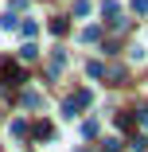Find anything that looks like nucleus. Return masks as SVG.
Masks as SVG:
<instances>
[{
  "mask_svg": "<svg viewBox=\"0 0 148 152\" xmlns=\"http://www.w3.org/2000/svg\"><path fill=\"white\" fill-rule=\"evenodd\" d=\"M90 102H94V94H90V90H78L74 98H66V102H63V117H78Z\"/></svg>",
  "mask_w": 148,
  "mask_h": 152,
  "instance_id": "f257e3e1",
  "label": "nucleus"
},
{
  "mask_svg": "<svg viewBox=\"0 0 148 152\" xmlns=\"http://www.w3.org/2000/svg\"><path fill=\"white\" fill-rule=\"evenodd\" d=\"M63 66H66V51H63V47H55V51H51V78L63 74Z\"/></svg>",
  "mask_w": 148,
  "mask_h": 152,
  "instance_id": "f03ea898",
  "label": "nucleus"
},
{
  "mask_svg": "<svg viewBox=\"0 0 148 152\" xmlns=\"http://www.w3.org/2000/svg\"><path fill=\"white\" fill-rule=\"evenodd\" d=\"M20 102H23V109H39V105H43V94H39V90H23Z\"/></svg>",
  "mask_w": 148,
  "mask_h": 152,
  "instance_id": "7ed1b4c3",
  "label": "nucleus"
},
{
  "mask_svg": "<svg viewBox=\"0 0 148 152\" xmlns=\"http://www.w3.org/2000/svg\"><path fill=\"white\" fill-rule=\"evenodd\" d=\"M35 58H39V47L35 43H23L20 47V63H35Z\"/></svg>",
  "mask_w": 148,
  "mask_h": 152,
  "instance_id": "20e7f679",
  "label": "nucleus"
},
{
  "mask_svg": "<svg viewBox=\"0 0 148 152\" xmlns=\"http://www.w3.org/2000/svg\"><path fill=\"white\" fill-rule=\"evenodd\" d=\"M129 58H133V63H144V58H148V47L144 43H133L129 47Z\"/></svg>",
  "mask_w": 148,
  "mask_h": 152,
  "instance_id": "39448f33",
  "label": "nucleus"
},
{
  "mask_svg": "<svg viewBox=\"0 0 148 152\" xmlns=\"http://www.w3.org/2000/svg\"><path fill=\"white\" fill-rule=\"evenodd\" d=\"M90 12H94L90 0H74V16H90Z\"/></svg>",
  "mask_w": 148,
  "mask_h": 152,
  "instance_id": "423d86ee",
  "label": "nucleus"
},
{
  "mask_svg": "<svg viewBox=\"0 0 148 152\" xmlns=\"http://www.w3.org/2000/svg\"><path fill=\"white\" fill-rule=\"evenodd\" d=\"M0 27H4V31H12V27H16V12H4V16H0Z\"/></svg>",
  "mask_w": 148,
  "mask_h": 152,
  "instance_id": "0eeeda50",
  "label": "nucleus"
},
{
  "mask_svg": "<svg viewBox=\"0 0 148 152\" xmlns=\"http://www.w3.org/2000/svg\"><path fill=\"white\" fill-rule=\"evenodd\" d=\"M101 16H109V20H117V0H105V4H101Z\"/></svg>",
  "mask_w": 148,
  "mask_h": 152,
  "instance_id": "6e6552de",
  "label": "nucleus"
},
{
  "mask_svg": "<svg viewBox=\"0 0 148 152\" xmlns=\"http://www.w3.org/2000/svg\"><path fill=\"white\" fill-rule=\"evenodd\" d=\"M101 148H105V152H121V140H117V137H105Z\"/></svg>",
  "mask_w": 148,
  "mask_h": 152,
  "instance_id": "1a4fd4ad",
  "label": "nucleus"
},
{
  "mask_svg": "<svg viewBox=\"0 0 148 152\" xmlns=\"http://www.w3.org/2000/svg\"><path fill=\"white\" fill-rule=\"evenodd\" d=\"M98 35H101L98 27H86V31H82V43H98Z\"/></svg>",
  "mask_w": 148,
  "mask_h": 152,
  "instance_id": "9d476101",
  "label": "nucleus"
},
{
  "mask_svg": "<svg viewBox=\"0 0 148 152\" xmlns=\"http://www.w3.org/2000/svg\"><path fill=\"white\" fill-rule=\"evenodd\" d=\"M86 74H90V78H101V74H105V66H101V63H90V66H86Z\"/></svg>",
  "mask_w": 148,
  "mask_h": 152,
  "instance_id": "9b49d317",
  "label": "nucleus"
},
{
  "mask_svg": "<svg viewBox=\"0 0 148 152\" xmlns=\"http://www.w3.org/2000/svg\"><path fill=\"white\" fill-rule=\"evenodd\" d=\"M35 137H39V140H51V137H55V129H51V125H39V129H35Z\"/></svg>",
  "mask_w": 148,
  "mask_h": 152,
  "instance_id": "f8f14e48",
  "label": "nucleus"
},
{
  "mask_svg": "<svg viewBox=\"0 0 148 152\" xmlns=\"http://www.w3.org/2000/svg\"><path fill=\"white\" fill-rule=\"evenodd\" d=\"M51 31L55 35H66V20H51Z\"/></svg>",
  "mask_w": 148,
  "mask_h": 152,
  "instance_id": "ddd939ff",
  "label": "nucleus"
},
{
  "mask_svg": "<svg viewBox=\"0 0 148 152\" xmlns=\"http://www.w3.org/2000/svg\"><path fill=\"white\" fill-rule=\"evenodd\" d=\"M82 133H86V137H94V133H98V117H90V121H86V125H82Z\"/></svg>",
  "mask_w": 148,
  "mask_h": 152,
  "instance_id": "4468645a",
  "label": "nucleus"
},
{
  "mask_svg": "<svg viewBox=\"0 0 148 152\" xmlns=\"http://www.w3.org/2000/svg\"><path fill=\"white\" fill-rule=\"evenodd\" d=\"M12 137H27V125H23V121H12Z\"/></svg>",
  "mask_w": 148,
  "mask_h": 152,
  "instance_id": "2eb2a0df",
  "label": "nucleus"
}]
</instances>
